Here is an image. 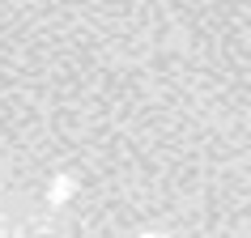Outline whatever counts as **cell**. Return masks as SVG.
Returning <instances> with one entry per match:
<instances>
[]
</instances>
